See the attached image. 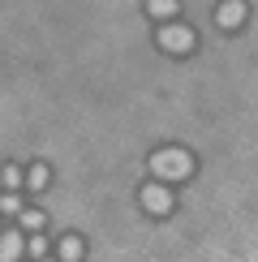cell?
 Returning a JSON list of instances; mask_svg holds the SVG:
<instances>
[{"label":"cell","mask_w":258,"mask_h":262,"mask_svg":"<svg viewBox=\"0 0 258 262\" xmlns=\"http://www.w3.org/2000/svg\"><path fill=\"white\" fill-rule=\"evenodd\" d=\"M146 172H150V181L181 185V181H189V177H193V155H189L185 146H159V150H150Z\"/></svg>","instance_id":"cell-1"},{"label":"cell","mask_w":258,"mask_h":262,"mask_svg":"<svg viewBox=\"0 0 258 262\" xmlns=\"http://www.w3.org/2000/svg\"><path fill=\"white\" fill-rule=\"evenodd\" d=\"M0 185H5V189H22V185H26V168L5 163V168H0Z\"/></svg>","instance_id":"cell-10"},{"label":"cell","mask_w":258,"mask_h":262,"mask_svg":"<svg viewBox=\"0 0 258 262\" xmlns=\"http://www.w3.org/2000/svg\"><path fill=\"white\" fill-rule=\"evenodd\" d=\"M138 202H142V211L155 215V220L172 215V206H177V198H172V185H164V181H146L142 189H138Z\"/></svg>","instance_id":"cell-3"},{"label":"cell","mask_w":258,"mask_h":262,"mask_svg":"<svg viewBox=\"0 0 258 262\" xmlns=\"http://www.w3.org/2000/svg\"><path fill=\"white\" fill-rule=\"evenodd\" d=\"M155 43H159V52H168V56H189V52L198 48V30L185 26V21H159Z\"/></svg>","instance_id":"cell-2"},{"label":"cell","mask_w":258,"mask_h":262,"mask_svg":"<svg viewBox=\"0 0 258 262\" xmlns=\"http://www.w3.org/2000/svg\"><path fill=\"white\" fill-rule=\"evenodd\" d=\"M22 232H43V228H48V215L39 211V206H22Z\"/></svg>","instance_id":"cell-9"},{"label":"cell","mask_w":258,"mask_h":262,"mask_svg":"<svg viewBox=\"0 0 258 262\" xmlns=\"http://www.w3.org/2000/svg\"><path fill=\"white\" fill-rule=\"evenodd\" d=\"M22 206H26V202L17 198V189H5V193H0V215H22Z\"/></svg>","instance_id":"cell-12"},{"label":"cell","mask_w":258,"mask_h":262,"mask_svg":"<svg viewBox=\"0 0 258 262\" xmlns=\"http://www.w3.org/2000/svg\"><path fill=\"white\" fill-rule=\"evenodd\" d=\"M142 9H146V17H155V21H177L181 0H142Z\"/></svg>","instance_id":"cell-7"},{"label":"cell","mask_w":258,"mask_h":262,"mask_svg":"<svg viewBox=\"0 0 258 262\" xmlns=\"http://www.w3.org/2000/svg\"><path fill=\"white\" fill-rule=\"evenodd\" d=\"M48 249H52V241H48V236H43V232H26V254L30 258H48Z\"/></svg>","instance_id":"cell-11"},{"label":"cell","mask_w":258,"mask_h":262,"mask_svg":"<svg viewBox=\"0 0 258 262\" xmlns=\"http://www.w3.org/2000/svg\"><path fill=\"white\" fill-rule=\"evenodd\" d=\"M39 262H60V258H39Z\"/></svg>","instance_id":"cell-13"},{"label":"cell","mask_w":258,"mask_h":262,"mask_svg":"<svg viewBox=\"0 0 258 262\" xmlns=\"http://www.w3.org/2000/svg\"><path fill=\"white\" fill-rule=\"evenodd\" d=\"M245 17H250V5H245V0H220V9H215V26L220 30L245 26Z\"/></svg>","instance_id":"cell-4"},{"label":"cell","mask_w":258,"mask_h":262,"mask_svg":"<svg viewBox=\"0 0 258 262\" xmlns=\"http://www.w3.org/2000/svg\"><path fill=\"white\" fill-rule=\"evenodd\" d=\"M22 254H26V232L5 228L0 232V262H22Z\"/></svg>","instance_id":"cell-5"},{"label":"cell","mask_w":258,"mask_h":262,"mask_svg":"<svg viewBox=\"0 0 258 262\" xmlns=\"http://www.w3.org/2000/svg\"><path fill=\"white\" fill-rule=\"evenodd\" d=\"M56 258L60 262H82L86 258V241H82L78 232H64L60 241H56Z\"/></svg>","instance_id":"cell-6"},{"label":"cell","mask_w":258,"mask_h":262,"mask_svg":"<svg viewBox=\"0 0 258 262\" xmlns=\"http://www.w3.org/2000/svg\"><path fill=\"white\" fill-rule=\"evenodd\" d=\"M48 185H52V168H48L43 159H35V163L26 168V189H30V193H43Z\"/></svg>","instance_id":"cell-8"}]
</instances>
